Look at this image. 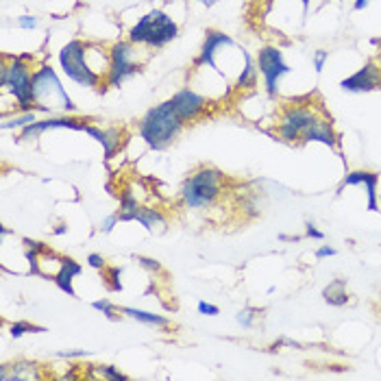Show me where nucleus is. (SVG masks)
<instances>
[{
	"label": "nucleus",
	"instance_id": "nucleus-15",
	"mask_svg": "<svg viewBox=\"0 0 381 381\" xmlns=\"http://www.w3.org/2000/svg\"><path fill=\"white\" fill-rule=\"evenodd\" d=\"M301 142H320L325 146H337V136L333 131V126L327 118H318L310 129L303 133Z\"/></svg>",
	"mask_w": 381,
	"mask_h": 381
},
{
	"label": "nucleus",
	"instance_id": "nucleus-9",
	"mask_svg": "<svg viewBox=\"0 0 381 381\" xmlns=\"http://www.w3.org/2000/svg\"><path fill=\"white\" fill-rule=\"evenodd\" d=\"M258 70L264 76L268 94L275 96L279 90V81L290 72V66L283 61V53L277 46H264L258 55Z\"/></svg>",
	"mask_w": 381,
	"mask_h": 381
},
{
	"label": "nucleus",
	"instance_id": "nucleus-20",
	"mask_svg": "<svg viewBox=\"0 0 381 381\" xmlns=\"http://www.w3.org/2000/svg\"><path fill=\"white\" fill-rule=\"evenodd\" d=\"M122 314L131 316L144 325H151V327H171V320L159 316V314H151V312H144V310H138V308H120Z\"/></svg>",
	"mask_w": 381,
	"mask_h": 381
},
{
	"label": "nucleus",
	"instance_id": "nucleus-6",
	"mask_svg": "<svg viewBox=\"0 0 381 381\" xmlns=\"http://www.w3.org/2000/svg\"><path fill=\"white\" fill-rule=\"evenodd\" d=\"M33 55L5 57V66L0 70V88H7L18 101L20 111H33V72L26 61Z\"/></svg>",
	"mask_w": 381,
	"mask_h": 381
},
{
	"label": "nucleus",
	"instance_id": "nucleus-23",
	"mask_svg": "<svg viewBox=\"0 0 381 381\" xmlns=\"http://www.w3.org/2000/svg\"><path fill=\"white\" fill-rule=\"evenodd\" d=\"M242 59H244V70L240 72V76L235 81V88L238 90H246V88L255 86V74H258L255 64H253V59H250V55L246 51H242Z\"/></svg>",
	"mask_w": 381,
	"mask_h": 381
},
{
	"label": "nucleus",
	"instance_id": "nucleus-3",
	"mask_svg": "<svg viewBox=\"0 0 381 381\" xmlns=\"http://www.w3.org/2000/svg\"><path fill=\"white\" fill-rule=\"evenodd\" d=\"M55 109L74 111V103L64 90L57 72L51 66H41L33 74V111L53 113Z\"/></svg>",
	"mask_w": 381,
	"mask_h": 381
},
{
	"label": "nucleus",
	"instance_id": "nucleus-18",
	"mask_svg": "<svg viewBox=\"0 0 381 381\" xmlns=\"http://www.w3.org/2000/svg\"><path fill=\"white\" fill-rule=\"evenodd\" d=\"M322 299L325 303L333 305V308H342L349 303V292H347V279H333L329 285H325L322 290Z\"/></svg>",
	"mask_w": 381,
	"mask_h": 381
},
{
	"label": "nucleus",
	"instance_id": "nucleus-7",
	"mask_svg": "<svg viewBox=\"0 0 381 381\" xmlns=\"http://www.w3.org/2000/svg\"><path fill=\"white\" fill-rule=\"evenodd\" d=\"M318 111L314 105H299V103H290L283 107L281 120L277 124V136L281 142H301L303 133L310 126L318 120Z\"/></svg>",
	"mask_w": 381,
	"mask_h": 381
},
{
	"label": "nucleus",
	"instance_id": "nucleus-14",
	"mask_svg": "<svg viewBox=\"0 0 381 381\" xmlns=\"http://www.w3.org/2000/svg\"><path fill=\"white\" fill-rule=\"evenodd\" d=\"M377 183H379V175L377 173H368V171H353L345 177V181L337 188V192H342L347 186H364L366 194H368V211H379V198H377Z\"/></svg>",
	"mask_w": 381,
	"mask_h": 381
},
{
	"label": "nucleus",
	"instance_id": "nucleus-38",
	"mask_svg": "<svg viewBox=\"0 0 381 381\" xmlns=\"http://www.w3.org/2000/svg\"><path fill=\"white\" fill-rule=\"evenodd\" d=\"M368 3H370V0H355V5H353V9H355V11H362V9H364V7L368 5Z\"/></svg>",
	"mask_w": 381,
	"mask_h": 381
},
{
	"label": "nucleus",
	"instance_id": "nucleus-31",
	"mask_svg": "<svg viewBox=\"0 0 381 381\" xmlns=\"http://www.w3.org/2000/svg\"><path fill=\"white\" fill-rule=\"evenodd\" d=\"M198 314H205V316H218V314H220V310H218L216 305H211V303L200 301V303H198Z\"/></svg>",
	"mask_w": 381,
	"mask_h": 381
},
{
	"label": "nucleus",
	"instance_id": "nucleus-17",
	"mask_svg": "<svg viewBox=\"0 0 381 381\" xmlns=\"http://www.w3.org/2000/svg\"><path fill=\"white\" fill-rule=\"evenodd\" d=\"M81 273H83V266H81L78 262H74V260H70V258H64V262H61V266H59V273L55 275L57 288H59L61 292H66L68 296H76V292H74V288H72V281H74V277H78Z\"/></svg>",
	"mask_w": 381,
	"mask_h": 381
},
{
	"label": "nucleus",
	"instance_id": "nucleus-11",
	"mask_svg": "<svg viewBox=\"0 0 381 381\" xmlns=\"http://www.w3.org/2000/svg\"><path fill=\"white\" fill-rule=\"evenodd\" d=\"M171 103H173L177 116H179L183 122H194V120H198V118L207 111V107H209V101H207L205 96L196 94L194 90H190V88L179 90V92L171 98Z\"/></svg>",
	"mask_w": 381,
	"mask_h": 381
},
{
	"label": "nucleus",
	"instance_id": "nucleus-30",
	"mask_svg": "<svg viewBox=\"0 0 381 381\" xmlns=\"http://www.w3.org/2000/svg\"><path fill=\"white\" fill-rule=\"evenodd\" d=\"M18 26L20 29H26V31H33L37 26V18L35 16H20L18 18Z\"/></svg>",
	"mask_w": 381,
	"mask_h": 381
},
{
	"label": "nucleus",
	"instance_id": "nucleus-39",
	"mask_svg": "<svg viewBox=\"0 0 381 381\" xmlns=\"http://www.w3.org/2000/svg\"><path fill=\"white\" fill-rule=\"evenodd\" d=\"M303 7H305V11H308V7H310V0H303Z\"/></svg>",
	"mask_w": 381,
	"mask_h": 381
},
{
	"label": "nucleus",
	"instance_id": "nucleus-21",
	"mask_svg": "<svg viewBox=\"0 0 381 381\" xmlns=\"http://www.w3.org/2000/svg\"><path fill=\"white\" fill-rule=\"evenodd\" d=\"M11 366H14V372H9V370H0V379H3V381L39 379V375H37V370H35V364L20 362V364H11Z\"/></svg>",
	"mask_w": 381,
	"mask_h": 381
},
{
	"label": "nucleus",
	"instance_id": "nucleus-27",
	"mask_svg": "<svg viewBox=\"0 0 381 381\" xmlns=\"http://www.w3.org/2000/svg\"><path fill=\"white\" fill-rule=\"evenodd\" d=\"M96 377H105V379H113V381H126V379H129L124 372L116 370L113 366H96Z\"/></svg>",
	"mask_w": 381,
	"mask_h": 381
},
{
	"label": "nucleus",
	"instance_id": "nucleus-19",
	"mask_svg": "<svg viewBox=\"0 0 381 381\" xmlns=\"http://www.w3.org/2000/svg\"><path fill=\"white\" fill-rule=\"evenodd\" d=\"M138 209H140L138 198H136L129 190H124V192L120 194V209L116 211L118 220H120V223H133V220H136V214H138Z\"/></svg>",
	"mask_w": 381,
	"mask_h": 381
},
{
	"label": "nucleus",
	"instance_id": "nucleus-1",
	"mask_svg": "<svg viewBox=\"0 0 381 381\" xmlns=\"http://www.w3.org/2000/svg\"><path fill=\"white\" fill-rule=\"evenodd\" d=\"M183 120L177 116L171 101L155 105L146 111L140 120V138L155 151H163L168 144H173L179 133L183 131Z\"/></svg>",
	"mask_w": 381,
	"mask_h": 381
},
{
	"label": "nucleus",
	"instance_id": "nucleus-16",
	"mask_svg": "<svg viewBox=\"0 0 381 381\" xmlns=\"http://www.w3.org/2000/svg\"><path fill=\"white\" fill-rule=\"evenodd\" d=\"M86 133L88 136H92L101 146H103V151H105V159H111L113 157V153L120 148V144H122V133L118 131V129H98V126H94V124H88L86 126Z\"/></svg>",
	"mask_w": 381,
	"mask_h": 381
},
{
	"label": "nucleus",
	"instance_id": "nucleus-4",
	"mask_svg": "<svg viewBox=\"0 0 381 381\" xmlns=\"http://www.w3.org/2000/svg\"><path fill=\"white\" fill-rule=\"evenodd\" d=\"M90 44L81 39H72L61 49L59 53V64L61 70L66 72V76L83 88H96L101 92V83H103V74L96 72L90 66Z\"/></svg>",
	"mask_w": 381,
	"mask_h": 381
},
{
	"label": "nucleus",
	"instance_id": "nucleus-13",
	"mask_svg": "<svg viewBox=\"0 0 381 381\" xmlns=\"http://www.w3.org/2000/svg\"><path fill=\"white\" fill-rule=\"evenodd\" d=\"M223 46H233V39L229 35H225L223 31H207L205 33V41H203V49H200V55L194 61V68L209 66L211 70L220 72L218 66H216V61H214V57H216V51L223 49Z\"/></svg>",
	"mask_w": 381,
	"mask_h": 381
},
{
	"label": "nucleus",
	"instance_id": "nucleus-29",
	"mask_svg": "<svg viewBox=\"0 0 381 381\" xmlns=\"http://www.w3.org/2000/svg\"><path fill=\"white\" fill-rule=\"evenodd\" d=\"M327 59H329V53H327V51H316V53H314V70H316V72H322Z\"/></svg>",
	"mask_w": 381,
	"mask_h": 381
},
{
	"label": "nucleus",
	"instance_id": "nucleus-28",
	"mask_svg": "<svg viewBox=\"0 0 381 381\" xmlns=\"http://www.w3.org/2000/svg\"><path fill=\"white\" fill-rule=\"evenodd\" d=\"M107 270V285H109V290H113V292H118V290H122V283H120V268H105Z\"/></svg>",
	"mask_w": 381,
	"mask_h": 381
},
{
	"label": "nucleus",
	"instance_id": "nucleus-36",
	"mask_svg": "<svg viewBox=\"0 0 381 381\" xmlns=\"http://www.w3.org/2000/svg\"><path fill=\"white\" fill-rule=\"evenodd\" d=\"M335 255V248L333 246H320L316 250V260H325V258H333Z\"/></svg>",
	"mask_w": 381,
	"mask_h": 381
},
{
	"label": "nucleus",
	"instance_id": "nucleus-37",
	"mask_svg": "<svg viewBox=\"0 0 381 381\" xmlns=\"http://www.w3.org/2000/svg\"><path fill=\"white\" fill-rule=\"evenodd\" d=\"M138 262H140L146 270H151V273L159 270V264H157L155 260H151V258H138Z\"/></svg>",
	"mask_w": 381,
	"mask_h": 381
},
{
	"label": "nucleus",
	"instance_id": "nucleus-22",
	"mask_svg": "<svg viewBox=\"0 0 381 381\" xmlns=\"http://www.w3.org/2000/svg\"><path fill=\"white\" fill-rule=\"evenodd\" d=\"M136 220L146 227L148 231L155 229V227H166V218L159 209H153V207H140L138 214H136Z\"/></svg>",
	"mask_w": 381,
	"mask_h": 381
},
{
	"label": "nucleus",
	"instance_id": "nucleus-25",
	"mask_svg": "<svg viewBox=\"0 0 381 381\" xmlns=\"http://www.w3.org/2000/svg\"><path fill=\"white\" fill-rule=\"evenodd\" d=\"M29 331H33V333H44L46 329H44V327H37V325H31V322H14V325H11V335H14V337H20V335H24V333H29Z\"/></svg>",
	"mask_w": 381,
	"mask_h": 381
},
{
	"label": "nucleus",
	"instance_id": "nucleus-32",
	"mask_svg": "<svg viewBox=\"0 0 381 381\" xmlns=\"http://www.w3.org/2000/svg\"><path fill=\"white\" fill-rule=\"evenodd\" d=\"M88 264H90L92 268H96V270H105V268H107V266H105V258L98 255V253H92V255L88 258Z\"/></svg>",
	"mask_w": 381,
	"mask_h": 381
},
{
	"label": "nucleus",
	"instance_id": "nucleus-35",
	"mask_svg": "<svg viewBox=\"0 0 381 381\" xmlns=\"http://www.w3.org/2000/svg\"><path fill=\"white\" fill-rule=\"evenodd\" d=\"M120 220H118V214H111V216H107L105 220H103V225H101V229L105 231V233H109L116 225H118Z\"/></svg>",
	"mask_w": 381,
	"mask_h": 381
},
{
	"label": "nucleus",
	"instance_id": "nucleus-10",
	"mask_svg": "<svg viewBox=\"0 0 381 381\" xmlns=\"http://www.w3.org/2000/svg\"><path fill=\"white\" fill-rule=\"evenodd\" d=\"M340 88L345 92H353V94L381 90V66L375 64V61H368L355 74H351L349 78L340 81Z\"/></svg>",
	"mask_w": 381,
	"mask_h": 381
},
{
	"label": "nucleus",
	"instance_id": "nucleus-2",
	"mask_svg": "<svg viewBox=\"0 0 381 381\" xmlns=\"http://www.w3.org/2000/svg\"><path fill=\"white\" fill-rule=\"evenodd\" d=\"M223 183H225V175L218 168L214 166L198 168V171H194L181 186L183 205L190 209H207L220 196Z\"/></svg>",
	"mask_w": 381,
	"mask_h": 381
},
{
	"label": "nucleus",
	"instance_id": "nucleus-24",
	"mask_svg": "<svg viewBox=\"0 0 381 381\" xmlns=\"http://www.w3.org/2000/svg\"><path fill=\"white\" fill-rule=\"evenodd\" d=\"M37 111H22L20 116L11 118V120H5L3 122V131H9V129H24V126H29L31 122H35Z\"/></svg>",
	"mask_w": 381,
	"mask_h": 381
},
{
	"label": "nucleus",
	"instance_id": "nucleus-8",
	"mask_svg": "<svg viewBox=\"0 0 381 381\" xmlns=\"http://www.w3.org/2000/svg\"><path fill=\"white\" fill-rule=\"evenodd\" d=\"M133 41H116V44L109 49V72H107V86L109 88H120L122 83L133 76L140 66L133 59Z\"/></svg>",
	"mask_w": 381,
	"mask_h": 381
},
{
	"label": "nucleus",
	"instance_id": "nucleus-26",
	"mask_svg": "<svg viewBox=\"0 0 381 381\" xmlns=\"http://www.w3.org/2000/svg\"><path fill=\"white\" fill-rule=\"evenodd\" d=\"M92 308H94V310H98V312H103L109 320H118V310L111 305V301H109V299H98V301H94V303H92Z\"/></svg>",
	"mask_w": 381,
	"mask_h": 381
},
{
	"label": "nucleus",
	"instance_id": "nucleus-40",
	"mask_svg": "<svg viewBox=\"0 0 381 381\" xmlns=\"http://www.w3.org/2000/svg\"><path fill=\"white\" fill-rule=\"evenodd\" d=\"M379 66H381V53H379Z\"/></svg>",
	"mask_w": 381,
	"mask_h": 381
},
{
	"label": "nucleus",
	"instance_id": "nucleus-34",
	"mask_svg": "<svg viewBox=\"0 0 381 381\" xmlns=\"http://www.w3.org/2000/svg\"><path fill=\"white\" fill-rule=\"evenodd\" d=\"M305 227H308V229H305V235H308V238H312V240H325V233L318 231L314 223H308Z\"/></svg>",
	"mask_w": 381,
	"mask_h": 381
},
{
	"label": "nucleus",
	"instance_id": "nucleus-12",
	"mask_svg": "<svg viewBox=\"0 0 381 381\" xmlns=\"http://www.w3.org/2000/svg\"><path fill=\"white\" fill-rule=\"evenodd\" d=\"M88 120L81 118H68V116H59V118H46V120H35L29 126H24L20 140H37L39 133H44L49 129H74V131H86Z\"/></svg>",
	"mask_w": 381,
	"mask_h": 381
},
{
	"label": "nucleus",
	"instance_id": "nucleus-33",
	"mask_svg": "<svg viewBox=\"0 0 381 381\" xmlns=\"http://www.w3.org/2000/svg\"><path fill=\"white\" fill-rule=\"evenodd\" d=\"M253 316H255V312H253V310H242V312L238 314V322H240L242 327H250V325H253Z\"/></svg>",
	"mask_w": 381,
	"mask_h": 381
},
{
	"label": "nucleus",
	"instance_id": "nucleus-5",
	"mask_svg": "<svg viewBox=\"0 0 381 381\" xmlns=\"http://www.w3.org/2000/svg\"><path fill=\"white\" fill-rule=\"evenodd\" d=\"M177 35H179L177 22L161 9H153L144 18H140V22L129 31V41L151 49H161L171 44L173 39H177Z\"/></svg>",
	"mask_w": 381,
	"mask_h": 381
}]
</instances>
